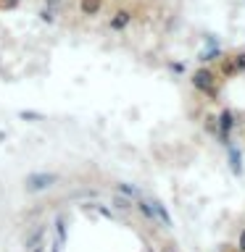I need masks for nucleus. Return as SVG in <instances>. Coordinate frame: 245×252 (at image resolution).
Returning a JSON list of instances; mask_svg holds the SVG:
<instances>
[{"label":"nucleus","instance_id":"nucleus-8","mask_svg":"<svg viewBox=\"0 0 245 252\" xmlns=\"http://www.w3.org/2000/svg\"><path fill=\"white\" fill-rule=\"evenodd\" d=\"M114 189H116V194H122V197H126V200H140V197H142V192H140V189L137 187H134V184H126V181H116V184H114Z\"/></svg>","mask_w":245,"mask_h":252},{"label":"nucleus","instance_id":"nucleus-4","mask_svg":"<svg viewBox=\"0 0 245 252\" xmlns=\"http://www.w3.org/2000/svg\"><path fill=\"white\" fill-rule=\"evenodd\" d=\"M132 21H134V8L119 5V8H114V11H111V16H108V29H111V32H126V29L132 27Z\"/></svg>","mask_w":245,"mask_h":252},{"label":"nucleus","instance_id":"nucleus-18","mask_svg":"<svg viewBox=\"0 0 245 252\" xmlns=\"http://www.w3.org/2000/svg\"><path fill=\"white\" fill-rule=\"evenodd\" d=\"M237 252H245V226L240 228V234H237Z\"/></svg>","mask_w":245,"mask_h":252},{"label":"nucleus","instance_id":"nucleus-12","mask_svg":"<svg viewBox=\"0 0 245 252\" xmlns=\"http://www.w3.org/2000/svg\"><path fill=\"white\" fill-rule=\"evenodd\" d=\"M229 55H232L235 74H245V50H237V53H229Z\"/></svg>","mask_w":245,"mask_h":252},{"label":"nucleus","instance_id":"nucleus-11","mask_svg":"<svg viewBox=\"0 0 245 252\" xmlns=\"http://www.w3.org/2000/svg\"><path fill=\"white\" fill-rule=\"evenodd\" d=\"M227 150H229V168H232L235 176H240V173H243V155L237 153V150H235L232 145H229Z\"/></svg>","mask_w":245,"mask_h":252},{"label":"nucleus","instance_id":"nucleus-23","mask_svg":"<svg viewBox=\"0 0 245 252\" xmlns=\"http://www.w3.org/2000/svg\"><path fill=\"white\" fill-rule=\"evenodd\" d=\"M58 3H63V0H45V5H47V8H53V5H58Z\"/></svg>","mask_w":245,"mask_h":252},{"label":"nucleus","instance_id":"nucleus-22","mask_svg":"<svg viewBox=\"0 0 245 252\" xmlns=\"http://www.w3.org/2000/svg\"><path fill=\"white\" fill-rule=\"evenodd\" d=\"M47 247H45V242L42 244H37V247H32V250H27V252H45Z\"/></svg>","mask_w":245,"mask_h":252},{"label":"nucleus","instance_id":"nucleus-5","mask_svg":"<svg viewBox=\"0 0 245 252\" xmlns=\"http://www.w3.org/2000/svg\"><path fill=\"white\" fill-rule=\"evenodd\" d=\"M108 0H77V11L84 16V19H95V16L103 13Z\"/></svg>","mask_w":245,"mask_h":252},{"label":"nucleus","instance_id":"nucleus-1","mask_svg":"<svg viewBox=\"0 0 245 252\" xmlns=\"http://www.w3.org/2000/svg\"><path fill=\"white\" fill-rule=\"evenodd\" d=\"M190 84H193L195 92H201L203 97H208L211 102H216L221 97V87H219V76L211 66H201L195 68V74L190 76Z\"/></svg>","mask_w":245,"mask_h":252},{"label":"nucleus","instance_id":"nucleus-21","mask_svg":"<svg viewBox=\"0 0 245 252\" xmlns=\"http://www.w3.org/2000/svg\"><path fill=\"white\" fill-rule=\"evenodd\" d=\"M161 252H179V250H177V247H174V244H171V242H166V244H163V247H161Z\"/></svg>","mask_w":245,"mask_h":252},{"label":"nucleus","instance_id":"nucleus-25","mask_svg":"<svg viewBox=\"0 0 245 252\" xmlns=\"http://www.w3.org/2000/svg\"><path fill=\"white\" fill-rule=\"evenodd\" d=\"M150 252H153V250H150Z\"/></svg>","mask_w":245,"mask_h":252},{"label":"nucleus","instance_id":"nucleus-24","mask_svg":"<svg viewBox=\"0 0 245 252\" xmlns=\"http://www.w3.org/2000/svg\"><path fill=\"white\" fill-rule=\"evenodd\" d=\"M50 252H61V244H58V242H55V244H53V250H50Z\"/></svg>","mask_w":245,"mask_h":252},{"label":"nucleus","instance_id":"nucleus-3","mask_svg":"<svg viewBox=\"0 0 245 252\" xmlns=\"http://www.w3.org/2000/svg\"><path fill=\"white\" fill-rule=\"evenodd\" d=\"M55 181H58V176L55 173H47V171H35V173H29L27 179H24V189L32 194H37V192H45V189H50Z\"/></svg>","mask_w":245,"mask_h":252},{"label":"nucleus","instance_id":"nucleus-6","mask_svg":"<svg viewBox=\"0 0 245 252\" xmlns=\"http://www.w3.org/2000/svg\"><path fill=\"white\" fill-rule=\"evenodd\" d=\"M216 76H219V82H227V79H232V76H237L235 74V66H232V55L229 53H221V58L216 61Z\"/></svg>","mask_w":245,"mask_h":252},{"label":"nucleus","instance_id":"nucleus-19","mask_svg":"<svg viewBox=\"0 0 245 252\" xmlns=\"http://www.w3.org/2000/svg\"><path fill=\"white\" fill-rule=\"evenodd\" d=\"M87 208H95L100 213V216H106V218H114V210H108V208H103V205H87Z\"/></svg>","mask_w":245,"mask_h":252},{"label":"nucleus","instance_id":"nucleus-13","mask_svg":"<svg viewBox=\"0 0 245 252\" xmlns=\"http://www.w3.org/2000/svg\"><path fill=\"white\" fill-rule=\"evenodd\" d=\"M111 205H114V208H119V210H132V200H126V197H122V194H114V197H111Z\"/></svg>","mask_w":245,"mask_h":252},{"label":"nucleus","instance_id":"nucleus-9","mask_svg":"<svg viewBox=\"0 0 245 252\" xmlns=\"http://www.w3.org/2000/svg\"><path fill=\"white\" fill-rule=\"evenodd\" d=\"M42 239H45V226H37L35 231L24 239V250H32V247H37V244H42Z\"/></svg>","mask_w":245,"mask_h":252},{"label":"nucleus","instance_id":"nucleus-7","mask_svg":"<svg viewBox=\"0 0 245 252\" xmlns=\"http://www.w3.org/2000/svg\"><path fill=\"white\" fill-rule=\"evenodd\" d=\"M148 202H150V208H153V216H156L158 223L166 226V228H171V216H169V210H166V205L161 200H148Z\"/></svg>","mask_w":245,"mask_h":252},{"label":"nucleus","instance_id":"nucleus-15","mask_svg":"<svg viewBox=\"0 0 245 252\" xmlns=\"http://www.w3.org/2000/svg\"><path fill=\"white\" fill-rule=\"evenodd\" d=\"M19 118H24V121H42V113H35V110H21Z\"/></svg>","mask_w":245,"mask_h":252},{"label":"nucleus","instance_id":"nucleus-17","mask_svg":"<svg viewBox=\"0 0 245 252\" xmlns=\"http://www.w3.org/2000/svg\"><path fill=\"white\" fill-rule=\"evenodd\" d=\"M40 19L47 21V24H53V21H55V13L50 11V8H42V11H40Z\"/></svg>","mask_w":245,"mask_h":252},{"label":"nucleus","instance_id":"nucleus-16","mask_svg":"<svg viewBox=\"0 0 245 252\" xmlns=\"http://www.w3.org/2000/svg\"><path fill=\"white\" fill-rule=\"evenodd\" d=\"M21 0H0V11H13V8H19Z\"/></svg>","mask_w":245,"mask_h":252},{"label":"nucleus","instance_id":"nucleus-10","mask_svg":"<svg viewBox=\"0 0 245 252\" xmlns=\"http://www.w3.org/2000/svg\"><path fill=\"white\" fill-rule=\"evenodd\" d=\"M134 208H137L140 213H142V218H145V220H150V223H158V220H156V216H153V208H150V202L145 200V197H140V200H134Z\"/></svg>","mask_w":245,"mask_h":252},{"label":"nucleus","instance_id":"nucleus-14","mask_svg":"<svg viewBox=\"0 0 245 252\" xmlns=\"http://www.w3.org/2000/svg\"><path fill=\"white\" fill-rule=\"evenodd\" d=\"M203 126H205V131H208L211 137H216V131H219L216 129V116H205L203 118Z\"/></svg>","mask_w":245,"mask_h":252},{"label":"nucleus","instance_id":"nucleus-2","mask_svg":"<svg viewBox=\"0 0 245 252\" xmlns=\"http://www.w3.org/2000/svg\"><path fill=\"white\" fill-rule=\"evenodd\" d=\"M216 139L221 142V145H232V131L237 129V116L232 108H221L216 113Z\"/></svg>","mask_w":245,"mask_h":252},{"label":"nucleus","instance_id":"nucleus-20","mask_svg":"<svg viewBox=\"0 0 245 252\" xmlns=\"http://www.w3.org/2000/svg\"><path fill=\"white\" fill-rule=\"evenodd\" d=\"M169 68L174 71V74H182V71H185V63H179V61H171V63H169Z\"/></svg>","mask_w":245,"mask_h":252}]
</instances>
